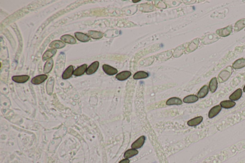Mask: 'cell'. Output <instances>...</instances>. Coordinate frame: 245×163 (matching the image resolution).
Masks as SVG:
<instances>
[{
    "instance_id": "1",
    "label": "cell",
    "mask_w": 245,
    "mask_h": 163,
    "mask_svg": "<svg viewBox=\"0 0 245 163\" xmlns=\"http://www.w3.org/2000/svg\"><path fill=\"white\" fill-rule=\"evenodd\" d=\"M233 72V69L231 67H227L225 68L221 72L219 73L218 76V81L220 83H223L227 81Z\"/></svg>"
},
{
    "instance_id": "2",
    "label": "cell",
    "mask_w": 245,
    "mask_h": 163,
    "mask_svg": "<svg viewBox=\"0 0 245 163\" xmlns=\"http://www.w3.org/2000/svg\"><path fill=\"white\" fill-rule=\"evenodd\" d=\"M232 30H233V26L230 25L225 28L217 30L216 33L220 37H227L231 34L232 32Z\"/></svg>"
},
{
    "instance_id": "3",
    "label": "cell",
    "mask_w": 245,
    "mask_h": 163,
    "mask_svg": "<svg viewBox=\"0 0 245 163\" xmlns=\"http://www.w3.org/2000/svg\"><path fill=\"white\" fill-rule=\"evenodd\" d=\"M145 140V136L144 135L140 136L132 143L131 145V148L137 150L143 146V145H144Z\"/></svg>"
},
{
    "instance_id": "4",
    "label": "cell",
    "mask_w": 245,
    "mask_h": 163,
    "mask_svg": "<svg viewBox=\"0 0 245 163\" xmlns=\"http://www.w3.org/2000/svg\"><path fill=\"white\" fill-rule=\"evenodd\" d=\"M222 107L220 105H216L211 109L208 113V117L210 119L214 118V117L217 115L222 110Z\"/></svg>"
},
{
    "instance_id": "5",
    "label": "cell",
    "mask_w": 245,
    "mask_h": 163,
    "mask_svg": "<svg viewBox=\"0 0 245 163\" xmlns=\"http://www.w3.org/2000/svg\"><path fill=\"white\" fill-rule=\"evenodd\" d=\"M102 69L106 74L110 75V76L116 75L118 72L117 69H115L112 67L110 66L109 65H106V64H104L102 66Z\"/></svg>"
},
{
    "instance_id": "6",
    "label": "cell",
    "mask_w": 245,
    "mask_h": 163,
    "mask_svg": "<svg viewBox=\"0 0 245 163\" xmlns=\"http://www.w3.org/2000/svg\"><path fill=\"white\" fill-rule=\"evenodd\" d=\"M131 76V72L129 71H124L116 75V79L119 81H124Z\"/></svg>"
},
{
    "instance_id": "7",
    "label": "cell",
    "mask_w": 245,
    "mask_h": 163,
    "mask_svg": "<svg viewBox=\"0 0 245 163\" xmlns=\"http://www.w3.org/2000/svg\"><path fill=\"white\" fill-rule=\"evenodd\" d=\"M47 78H48V76L45 74L38 75L32 79L31 83L34 85L40 84L44 82Z\"/></svg>"
},
{
    "instance_id": "8",
    "label": "cell",
    "mask_w": 245,
    "mask_h": 163,
    "mask_svg": "<svg viewBox=\"0 0 245 163\" xmlns=\"http://www.w3.org/2000/svg\"><path fill=\"white\" fill-rule=\"evenodd\" d=\"M203 121V117L202 116H198L193 119H191L187 121V125L189 126H196L199 125Z\"/></svg>"
},
{
    "instance_id": "9",
    "label": "cell",
    "mask_w": 245,
    "mask_h": 163,
    "mask_svg": "<svg viewBox=\"0 0 245 163\" xmlns=\"http://www.w3.org/2000/svg\"><path fill=\"white\" fill-rule=\"evenodd\" d=\"M75 37L76 38L81 42H88L91 39V38L89 36H88L86 34L80 33V32H76L74 34Z\"/></svg>"
},
{
    "instance_id": "10",
    "label": "cell",
    "mask_w": 245,
    "mask_h": 163,
    "mask_svg": "<svg viewBox=\"0 0 245 163\" xmlns=\"http://www.w3.org/2000/svg\"><path fill=\"white\" fill-rule=\"evenodd\" d=\"M99 66V62L98 61H95L92 63L91 65L87 69L86 73L87 75H91L97 71Z\"/></svg>"
},
{
    "instance_id": "11",
    "label": "cell",
    "mask_w": 245,
    "mask_h": 163,
    "mask_svg": "<svg viewBox=\"0 0 245 163\" xmlns=\"http://www.w3.org/2000/svg\"><path fill=\"white\" fill-rule=\"evenodd\" d=\"M29 79V76L28 75H21V76H15L12 77V80L15 82L18 83H23L26 82Z\"/></svg>"
},
{
    "instance_id": "12",
    "label": "cell",
    "mask_w": 245,
    "mask_h": 163,
    "mask_svg": "<svg viewBox=\"0 0 245 163\" xmlns=\"http://www.w3.org/2000/svg\"><path fill=\"white\" fill-rule=\"evenodd\" d=\"M74 73V68L72 66H69L63 72L62 77L64 80H67L70 78Z\"/></svg>"
},
{
    "instance_id": "13",
    "label": "cell",
    "mask_w": 245,
    "mask_h": 163,
    "mask_svg": "<svg viewBox=\"0 0 245 163\" xmlns=\"http://www.w3.org/2000/svg\"><path fill=\"white\" fill-rule=\"evenodd\" d=\"M242 95V91L241 88H238V90L235 91L230 96L229 99L231 101H236L241 98Z\"/></svg>"
},
{
    "instance_id": "14",
    "label": "cell",
    "mask_w": 245,
    "mask_h": 163,
    "mask_svg": "<svg viewBox=\"0 0 245 163\" xmlns=\"http://www.w3.org/2000/svg\"><path fill=\"white\" fill-rule=\"evenodd\" d=\"M61 39L63 42L69 44H75L77 42L74 37L69 34L63 35L61 37Z\"/></svg>"
},
{
    "instance_id": "15",
    "label": "cell",
    "mask_w": 245,
    "mask_h": 163,
    "mask_svg": "<svg viewBox=\"0 0 245 163\" xmlns=\"http://www.w3.org/2000/svg\"><path fill=\"white\" fill-rule=\"evenodd\" d=\"M232 67L235 69H242L245 67V58H241L236 60L233 63Z\"/></svg>"
},
{
    "instance_id": "16",
    "label": "cell",
    "mask_w": 245,
    "mask_h": 163,
    "mask_svg": "<svg viewBox=\"0 0 245 163\" xmlns=\"http://www.w3.org/2000/svg\"><path fill=\"white\" fill-rule=\"evenodd\" d=\"M138 153V151L137 149L133 148L130 149L124 152V157L125 159H129L130 158H132L135 156H137Z\"/></svg>"
},
{
    "instance_id": "17",
    "label": "cell",
    "mask_w": 245,
    "mask_h": 163,
    "mask_svg": "<svg viewBox=\"0 0 245 163\" xmlns=\"http://www.w3.org/2000/svg\"><path fill=\"white\" fill-rule=\"evenodd\" d=\"M182 104V101L181 99L177 97H173L167 99L166 102L167 105H180Z\"/></svg>"
},
{
    "instance_id": "18",
    "label": "cell",
    "mask_w": 245,
    "mask_h": 163,
    "mask_svg": "<svg viewBox=\"0 0 245 163\" xmlns=\"http://www.w3.org/2000/svg\"><path fill=\"white\" fill-rule=\"evenodd\" d=\"M218 87V81L216 77H214L211 80L209 84V88L212 93H214Z\"/></svg>"
},
{
    "instance_id": "19",
    "label": "cell",
    "mask_w": 245,
    "mask_h": 163,
    "mask_svg": "<svg viewBox=\"0 0 245 163\" xmlns=\"http://www.w3.org/2000/svg\"><path fill=\"white\" fill-rule=\"evenodd\" d=\"M87 65L83 64L77 68L74 71L73 75L75 76H80L83 75L86 71Z\"/></svg>"
},
{
    "instance_id": "20",
    "label": "cell",
    "mask_w": 245,
    "mask_h": 163,
    "mask_svg": "<svg viewBox=\"0 0 245 163\" xmlns=\"http://www.w3.org/2000/svg\"><path fill=\"white\" fill-rule=\"evenodd\" d=\"M209 87L207 85H204L203 87L201 88V89L199 90L198 92L197 93V97L199 98L202 99L206 97L208 94L209 92Z\"/></svg>"
},
{
    "instance_id": "21",
    "label": "cell",
    "mask_w": 245,
    "mask_h": 163,
    "mask_svg": "<svg viewBox=\"0 0 245 163\" xmlns=\"http://www.w3.org/2000/svg\"><path fill=\"white\" fill-rule=\"evenodd\" d=\"M56 52H57V49H48V50L46 51L45 52L44 54H43V55L42 56V59L45 61V60L50 59L51 58H52V56H54L55 55Z\"/></svg>"
},
{
    "instance_id": "22",
    "label": "cell",
    "mask_w": 245,
    "mask_h": 163,
    "mask_svg": "<svg viewBox=\"0 0 245 163\" xmlns=\"http://www.w3.org/2000/svg\"><path fill=\"white\" fill-rule=\"evenodd\" d=\"M54 84V79L53 77H51L48 80L46 85V90L48 95H51L53 93V88Z\"/></svg>"
},
{
    "instance_id": "23",
    "label": "cell",
    "mask_w": 245,
    "mask_h": 163,
    "mask_svg": "<svg viewBox=\"0 0 245 163\" xmlns=\"http://www.w3.org/2000/svg\"><path fill=\"white\" fill-rule=\"evenodd\" d=\"M65 44L61 41L55 40L52 41L50 44L49 47L51 48H53V49H61L65 47Z\"/></svg>"
},
{
    "instance_id": "24",
    "label": "cell",
    "mask_w": 245,
    "mask_h": 163,
    "mask_svg": "<svg viewBox=\"0 0 245 163\" xmlns=\"http://www.w3.org/2000/svg\"><path fill=\"white\" fill-rule=\"evenodd\" d=\"M220 105L222 108L228 109L234 107L235 105V102L231 100L224 101L221 102Z\"/></svg>"
},
{
    "instance_id": "25",
    "label": "cell",
    "mask_w": 245,
    "mask_h": 163,
    "mask_svg": "<svg viewBox=\"0 0 245 163\" xmlns=\"http://www.w3.org/2000/svg\"><path fill=\"white\" fill-rule=\"evenodd\" d=\"M53 65H54V61L53 59L50 58V59H48L45 65L44 68V73L45 74H47L50 72L52 70Z\"/></svg>"
},
{
    "instance_id": "26",
    "label": "cell",
    "mask_w": 245,
    "mask_h": 163,
    "mask_svg": "<svg viewBox=\"0 0 245 163\" xmlns=\"http://www.w3.org/2000/svg\"><path fill=\"white\" fill-rule=\"evenodd\" d=\"M199 98L195 95H190L184 98L183 102L186 103H195L198 101Z\"/></svg>"
},
{
    "instance_id": "27",
    "label": "cell",
    "mask_w": 245,
    "mask_h": 163,
    "mask_svg": "<svg viewBox=\"0 0 245 163\" xmlns=\"http://www.w3.org/2000/svg\"><path fill=\"white\" fill-rule=\"evenodd\" d=\"M149 75L148 73L145 71H139L135 73L133 76V79L134 80H141V79H146L148 77Z\"/></svg>"
},
{
    "instance_id": "28",
    "label": "cell",
    "mask_w": 245,
    "mask_h": 163,
    "mask_svg": "<svg viewBox=\"0 0 245 163\" xmlns=\"http://www.w3.org/2000/svg\"><path fill=\"white\" fill-rule=\"evenodd\" d=\"M89 36L91 37L94 39H99L102 38L104 36V34L102 32H99V31H92L91 30L88 32Z\"/></svg>"
},
{
    "instance_id": "29",
    "label": "cell",
    "mask_w": 245,
    "mask_h": 163,
    "mask_svg": "<svg viewBox=\"0 0 245 163\" xmlns=\"http://www.w3.org/2000/svg\"><path fill=\"white\" fill-rule=\"evenodd\" d=\"M245 27V19H242L235 23L234 26V30L238 32Z\"/></svg>"
},
{
    "instance_id": "30",
    "label": "cell",
    "mask_w": 245,
    "mask_h": 163,
    "mask_svg": "<svg viewBox=\"0 0 245 163\" xmlns=\"http://www.w3.org/2000/svg\"><path fill=\"white\" fill-rule=\"evenodd\" d=\"M130 163V160L129 159H122V160L120 161L119 163Z\"/></svg>"
},
{
    "instance_id": "31",
    "label": "cell",
    "mask_w": 245,
    "mask_h": 163,
    "mask_svg": "<svg viewBox=\"0 0 245 163\" xmlns=\"http://www.w3.org/2000/svg\"><path fill=\"white\" fill-rule=\"evenodd\" d=\"M140 1V0H138V1H135V0H133V3H137V2H139V1Z\"/></svg>"
},
{
    "instance_id": "32",
    "label": "cell",
    "mask_w": 245,
    "mask_h": 163,
    "mask_svg": "<svg viewBox=\"0 0 245 163\" xmlns=\"http://www.w3.org/2000/svg\"><path fill=\"white\" fill-rule=\"evenodd\" d=\"M243 91L245 92V85L244 86V88H243Z\"/></svg>"
}]
</instances>
